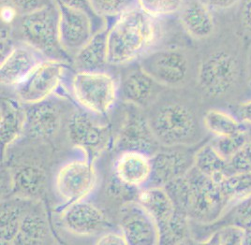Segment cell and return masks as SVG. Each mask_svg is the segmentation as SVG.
<instances>
[{
  "label": "cell",
  "mask_w": 251,
  "mask_h": 245,
  "mask_svg": "<svg viewBox=\"0 0 251 245\" xmlns=\"http://www.w3.org/2000/svg\"><path fill=\"white\" fill-rule=\"evenodd\" d=\"M159 19L139 6L110 22L108 59L110 66L134 64L153 49L160 34Z\"/></svg>",
  "instance_id": "1"
},
{
  "label": "cell",
  "mask_w": 251,
  "mask_h": 245,
  "mask_svg": "<svg viewBox=\"0 0 251 245\" xmlns=\"http://www.w3.org/2000/svg\"><path fill=\"white\" fill-rule=\"evenodd\" d=\"M13 39L28 43L47 59H57L72 64L59 37V10L56 1L42 10L18 17L12 24Z\"/></svg>",
  "instance_id": "2"
},
{
  "label": "cell",
  "mask_w": 251,
  "mask_h": 245,
  "mask_svg": "<svg viewBox=\"0 0 251 245\" xmlns=\"http://www.w3.org/2000/svg\"><path fill=\"white\" fill-rule=\"evenodd\" d=\"M147 116L162 147L191 146L199 141V119L190 107L180 101H165L155 107Z\"/></svg>",
  "instance_id": "3"
},
{
  "label": "cell",
  "mask_w": 251,
  "mask_h": 245,
  "mask_svg": "<svg viewBox=\"0 0 251 245\" xmlns=\"http://www.w3.org/2000/svg\"><path fill=\"white\" fill-rule=\"evenodd\" d=\"M69 93L82 109L107 117L119 100V78L109 70L72 71Z\"/></svg>",
  "instance_id": "4"
},
{
  "label": "cell",
  "mask_w": 251,
  "mask_h": 245,
  "mask_svg": "<svg viewBox=\"0 0 251 245\" xmlns=\"http://www.w3.org/2000/svg\"><path fill=\"white\" fill-rule=\"evenodd\" d=\"M98 115L78 106L68 115L66 132L72 145L93 160L104 151L112 139L111 126Z\"/></svg>",
  "instance_id": "5"
},
{
  "label": "cell",
  "mask_w": 251,
  "mask_h": 245,
  "mask_svg": "<svg viewBox=\"0 0 251 245\" xmlns=\"http://www.w3.org/2000/svg\"><path fill=\"white\" fill-rule=\"evenodd\" d=\"M99 175L93 160L84 156L63 163L55 173L53 189L64 207L87 200L97 189Z\"/></svg>",
  "instance_id": "6"
},
{
  "label": "cell",
  "mask_w": 251,
  "mask_h": 245,
  "mask_svg": "<svg viewBox=\"0 0 251 245\" xmlns=\"http://www.w3.org/2000/svg\"><path fill=\"white\" fill-rule=\"evenodd\" d=\"M189 182L188 216L197 224L216 222L228 209L220 185L193 167L187 173Z\"/></svg>",
  "instance_id": "7"
},
{
  "label": "cell",
  "mask_w": 251,
  "mask_h": 245,
  "mask_svg": "<svg viewBox=\"0 0 251 245\" xmlns=\"http://www.w3.org/2000/svg\"><path fill=\"white\" fill-rule=\"evenodd\" d=\"M239 74L238 59L229 51L220 49L210 53L200 65L198 86L204 96L218 99L231 92Z\"/></svg>",
  "instance_id": "8"
},
{
  "label": "cell",
  "mask_w": 251,
  "mask_h": 245,
  "mask_svg": "<svg viewBox=\"0 0 251 245\" xmlns=\"http://www.w3.org/2000/svg\"><path fill=\"white\" fill-rule=\"evenodd\" d=\"M73 70L71 63L45 59L21 85L12 89L14 96L25 105L43 101L57 94Z\"/></svg>",
  "instance_id": "9"
},
{
  "label": "cell",
  "mask_w": 251,
  "mask_h": 245,
  "mask_svg": "<svg viewBox=\"0 0 251 245\" xmlns=\"http://www.w3.org/2000/svg\"><path fill=\"white\" fill-rule=\"evenodd\" d=\"M125 104L123 119L115 139L114 151L117 155L134 151L152 156L162 146L152 130L147 114L141 108Z\"/></svg>",
  "instance_id": "10"
},
{
  "label": "cell",
  "mask_w": 251,
  "mask_h": 245,
  "mask_svg": "<svg viewBox=\"0 0 251 245\" xmlns=\"http://www.w3.org/2000/svg\"><path fill=\"white\" fill-rule=\"evenodd\" d=\"M138 63L146 72L164 87L179 88L188 80V55L179 48L152 49Z\"/></svg>",
  "instance_id": "11"
},
{
  "label": "cell",
  "mask_w": 251,
  "mask_h": 245,
  "mask_svg": "<svg viewBox=\"0 0 251 245\" xmlns=\"http://www.w3.org/2000/svg\"><path fill=\"white\" fill-rule=\"evenodd\" d=\"M66 105L67 98L58 94L41 102L25 105L26 118L23 137L40 141L52 139L61 128Z\"/></svg>",
  "instance_id": "12"
},
{
  "label": "cell",
  "mask_w": 251,
  "mask_h": 245,
  "mask_svg": "<svg viewBox=\"0 0 251 245\" xmlns=\"http://www.w3.org/2000/svg\"><path fill=\"white\" fill-rule=\"evenodd\" d=\"M60 221L68 232L79 237L99 236L112 228L102 210L87 200L64 206Z\"/></svg>",
  "instance_id": "13"
},
{
  "label": "cell",
  "mask_w": 251,
  "mask_h": 245,
  "mask_svg": "<svg viewBox=\"0 0 251 245\" xmlns=\"http://www.w3.org/2000/svg\"><path fill=\"white\" fill-rule=\"evenodd\" d=\"M191 146L161 147L151 156L152 176L148 186H162L186 175L194 167L198 149Z\"/></svg>",
  "instance_id": "14"
},
{
  "label": "cell",
  "mask_w": 251,
  "mask_h": 245,
  "mask_svg": "<svg viewBox=\"0 0 251 245\" xmlns=\"http://www.w3.org/2000/svg\"><path fill=\"white\" fill-rule=\"evenodd\" d=\"M118 220L119 229L125 236L127 245H159L156 222L137 200L122 205Z\"/></svg>",
  "instance_id": "15"
},
{
  "label": "cell",
  "mask_w": 251,
  "mask_h": 245,
  "mask_svg": "<svg viewBox=\"0 0 251 245\" xmlns=\"http://www.w3.org/2000/svg\"><path fill=\"white\" fill-rule=\"evenodd\" d=\"M59 10V37L64 51L72 58L95 33L103 29L98 26L86 14L65 7L55 0ZM109 25V24H108Z\"/></svg>",
  "instance_id": "16"
},
{
  "label": "cell",
  "mask_w": 251,
  "mask_h": 245,
  "mask_svg": "<svg viewBox=\"0 0 251 245\" xmlns=\"http://www.w3.org/2000/svg\"><path fill=\"white\" fill-rule=\"evenodd\" d=\"M163 88L137 62L119 78V99L146 110L157 102Z\"/></svg>",
  "instance_id": "17"
},
{
  "label": "cell",
  "mask_w": 251,
  "mask_h": 245,
  "mask_svg": "<svg viewBox=\"0 0 251 245\" xmlns=\"http://www.w3.org/2000/svg\"><path fill=\"white\" fill-rule=\"evenodd\" d=\"M45 59L40 51L28 43H14L10 53L1 59V86L13 89L21 85Z\"/></svg>",
  "instance_id": "18"
},
{
  "label": "cell",
  "mask_w": 251,
  "mask_h": 245,
  "mask_svg": "<svg viewBox=\"0 0 251 245\" xmlns=\"http://www.w3.org/2000/svg\"><path fill=\"white\" fill-rule=\"evenodd\" d=\"M47 187V174L41 165L25 162L17 165L10 173L11 196L33 200H42Z\"/></svg>",
  "instance_id": "19"
},
{
  "label": "cell",
  "mask_w": 251,
  "mask_h": 245,
  "mask_svg": "<svg viewBox=\"0 0 251 245\" xmlns=\"http://www.w3.org/2000/svg\"><path fill=\"white\" fill-rule=\"evenodd\" d=\"M52 240V229L42 200L32 201L23 216L13 245H49Z\"/></svg>",
  "instance_id": "20"
},
{
  "label": "cell",
  "mask_w": 251,
  "mask_h": 245,
  "mask_svg": "<svg viewBox=\"0 0 251 245\" xmlns=\"http://www.w3.org/2000/svg\"><path fill=\"white\" fill-rule=\"evenodd\" d=\"M113 172L130 187L142 190L147 187L152 176L151 156L134 151L117 155Z\"/></svg>",
  "instance_id": "21"
},
{
  "label": "cell",
  "mask_w": 251,
  "mask_h": 245,
  "mask_svg": "<svg viewBox=\"0 0 251 245\" xmlns=\"http://www.w3.org/2000/svg\"><path fill=\"white\" fill-rule=\"evenodd\" d=\"M110 25V23H109ZM109 25L94 36L76 53L72 60L74 71H105L110 66L108 59Z\"/></svg>",
  "instance_id": "22"
},
{
  "label": "cell",
  "mask_w": 251,
  "mask_h": 245,
  "mask_svg": "<svg viewBox=\"0 0 251 245\" xmlns=\"http://www.w3.org/2000/svg\"><path fill=\"white\" fill-rule=\"evenodd\" d=\"M25 118V104L15 96H2L0 126L4 153L24 136Z\"/></svg>",
  "instance_id": "23"
},
{
  "label": "cell",
  "mask_w": 251,
  "mask_h": 245,
  "mask_svg": "<svg viewBox=\"0 0 251 245\" xmlns=\"http://www.w3.org/2000/svg\"><path fill=\"white\" fill-rule=\"evenodd\" d=\"M178 15L185 31L196 40H205L215 31L212 10L202 0L185 3Z\"/></svg>",
  "instance_id": "24"
},
{
  "label": "cell",
  "mask_w": 251,
  "mask_h": 245,
  "mask_svg": "<svg viewBox=\"0 0 251 245\" xmlns=\"http://www.w3.org/2000/svg\"><path fill=\"white\" fill-rule=\"evenodd\" d=\"M136 200L153 217L158 231L171 222L177 212L166 189L162 186H147L140 190Z\"/></svg>",
  "instance_id": "25"
},
{
  "label": "cell",
  "mask_w": 251,
  "mask_h": 245,
  "mask_svg": "<svg viewBox=\"0 0 251 245\" xmlns=\"http://www.w3.org/2000/svg\"><path fill=\"white\" fill-rule=\"evenodd\" d=\"M33 200L11 196L1 202V245H13L22 219Z\"/></svg>",
  "instance_id": "26"
},
{
  "label": "cell",
  "mask_w": 251,
  "mask_h": 245,
  "mask_svg": "<svg viewBox=\"0 0 251 245\" xmlns=\"http://www.w3.org/2000/svg\"><path fill=\"white\" fill-rule=\"evenodd\" d=\"M194 167L217 183H221L232 173L229 161L225 159L208 142L196 151Z\"/></svg>",
  "instance_id": "27"
},
{
  "label": "cell",
  "mask_w": 251,
  "mask_h": 245,
  "mask_svg": "<svg viewBox=\"0 0 251 245\" xmlns=\"http://www.w3.org/2000/svg\"><path fill=\"white\" fill-rule=\"evenodd\" d=\"M202 127L214 137H226L247 128V124L230 112L212 109L205 112L202 117Z\"/></svg>",
  "instance_id": "28"
},
{
  "label": "cell",
  "mask_w": 251,
  "mask_h": 245,
  "mask_svg": "<svg viewBox=\"0 0 251 245\" xmlns=\"http://www.w3.org/2000/svg\"><path fill=\"white\" fill-rule=\"evenodd\" d=\"M228 224H234L245 231H251V196L230 206V209L223 213L216 222L202 225L207 228L210 236L217 228Z\"/></svg>",
  "instance_id": "29"
},
{
  "label": "cell",
  "mask_w": 251,
  "mask_h": 245,
  "mask_svg": "<svg viewBox=\"0 0 251 245\" xmlns=\"http://www.w3.org/2000/svg\"><path fill=\"white\" fill-rule=\"evenodd\" d=\"M220 185L229 208L251 196V172L233 173Z\"/></svg>",
  "instance_id": "30"
},
{
  "label": "cell",
  "mask_w": 251,
  "mask_h": 245,
  "mask_svg": "<svg viewBox=\"0 0 251 245\" xmlns=\"http://www.w3.org/2000/svg\"><path fill=\"white\" fill-rule=\"evenodd\" d=\"M138 6L154 18L162 19L178 14L185 0H137Z\"/></svg>",
  "instance_id": "31"
},
{
  "label": "cell",
  "mask_w": 251,
  "mask_h": 245,
  "mask_svg": "<svg viewBox=\"0 0 251 245\" xmlns=\"http://www.w3.org/2000/svg\"><path fill=\"white\" fill-rule=\"evenodd\" d=\"M96 12L108 22L138 6L137 0H91Z\"/></svg>",
  "instance_id": "32"
},
{
  "label": "cell",
  "mask_w": 251,
  "mask_h": 245,
  "mask_svg": "<svg viewBox=\"0 0 251 245\" xmlns=\"http://www.w3.org/2000/svg\"><path fill=\"white\" fill-rule=\"evenodd\" d=\"M248 128L249 126L247 125L245 129L230 136L220 138L215 137L212 139L211 144L220 153V156L230 161L246 143L248 139Z\"/></svg>",
  "instance_id": "33"
},
{
  "label": "cell",
  "mask_w": 251,
  "mask_h": 245,
  "mask_svg": "<svg viewBox=\"0 0 251 245\" xmlns=\"http://www.w3.org/2000/svg\"><path fill=\"white\" fill-rule=\"evenodd\" d=\"M164 188L178 211L188 215L189 182L187 174L169 182Z\"/></svg>",
  "instance_id": "34"
},
{
  "label": "cell",
  "mask_w": 251,
  "mask_h": 245,
  "mask_svg": "<svg viewBox=\"0 0 251 245\" xmlns=\"http://www.w3.org/2000/svg\"><path fill=\"white\" fill-rule=\"evenodd\" d=\"M245 230L234 224L223 225L217 228L203 244L217 245H243Z\"/></svg>",
  "instance_id": "35"
},
{
  "label": "cell",
  "mask_w": 251,
  "mask_h": 245,
  "mask_svg": "<svg viewBox=\"0 0 251 245\" xmlns=\"http://www.w3.org/2000/svg\"><path fill=\"white\" fill-rule=\"evenodd\" d=\"M106 191L111 198L116 200H121L125 204L132 200H136L140 190L126 184L125 182L119 180L113 172L107 182Z\"/></svg>",
  "instance_id": "36"
},
{
  "label": "cell",
  "mask_w": 251,
  "mask_h": 245,
  "mask_svg": "<svg viewBox=\"0 0 251 245\" xmlns=\"http://www.w3.org/2000/svg\"><path fill=\"white\" fill-rule=\"evenodd\" d=\"M248 139L240 151L229 161L232 173L251 172V126L248 125Z\"/></svg>",
  "instance_id": "37"
},
{
  "label": "cell",
  "mask_w": 251,
  "mask_h": 245,
  "mask_svg": "<svg viewBox=\"0 0 251 245\" xmlns=\"http://www.w3.org/2000/svg\"><path fill=\"white\" fill-rule=\"evenodd\" d=\"M54 0H1V6H8L16 11L19 17L42 10Z\"/></svg>",
  "instance_id": "38"
},
{
  "label": "cell",
  "mask_w": 251,
  "mask_h": 245,
  "mask_svg": "<svg viewBox=\"0 0 251 245\" xmlns=\"http://www.w3.org/2000/svg\"><path fill=\"white\" fill-rule=\"evenodd\" d=\"M57 1H59L67 8L83 12L84 14L88 15L95 22V23L100 28H104L110 23L96 12L91 0H57Z\"/></svg>",
  "instance_id": "39"
},
{
  "label": "cell",
  "mask_w": 251,
  "mask_h": 245,
  "mask_svg": "<svg viewBox=\"0 0 251 245\" xmlns=\"http://www.w3.org/2000/svg\"><path fill=\"white\" fill-rule=\"evenodd\" d=\"M95 244L98 245H127L125 236L120 229L117 231L107 230L99 235Z\"/></svg>",
  "instance_id": "40"
},
{
  "label": "cell",
  "mask_w": 251,
  "mask_h": 245,
  "mask_svg": "<svg viewBox=\"0 0 251 245\" xmlns=\"http://www.w3.org/2000/svg\"><path fill=\"white\" fill-rule=\"evenodd\" d=\"M212 11H226L236 6L241 0H202Z\"/></svg>",
  "instance_id": "41"
},
{
  "label": "cell",
  "mask_w": 251,
  "mask_h": 245,
  "mask_svg": "<svg viewBox=\"0 0 251 245\" xmlns=\"http://www.w3.org/2000/svg\"><path fill=\"white\" fill-rule=\"evenodd\" d=\"M237 117L247 125L251 126V100L241 104L237 109Z\"/></svg>",
  "instance_id": "42"
},
{
  "label": "cell",
  "mask_w": 251,
  "mask_h": 245,
  "mask_svg": "<svg viewBox=\"0 0 251 245\" xmlns=\"http://www.w3.org/2000/svg\"><path fill=\"white\" fill-rule=\"evenodd\" d=\"M242 21L245 27L251 33V0H246L242 10Z\"/></svg>",
  "instance_id": "43"
},
{
  "label": "cell",
  "mask_w": 251,
  "mask_h": 245,
  "mask_svg": "<svg viewBox=\"0 0 251 245\" xmlns=\"http://www.w3.org/2000/svg\"><path fill=\"white\" fill-rule=\"evenodd\" d=\"M243 245H251V231H245Z\"/></svg>",
  "instance_id": "44"
},
{
  "label": "cell",
  "mask_w": 251,
  "mask_h": 245,
  "mask_svg": "<svg viewBox=\"0 0 251 245\" xmlns=\"http://www.w3.org/2000/svg\"></svg>",
  "instance_id": "45"
},
{
  "label": "cell",
  "mask_w": 251,
  "mask_h": 245,
  "mask_svg": "<svg viewBox=\"0 0 251 245\" xmlns=\"http://www.w3.org/2000/svg\"></svg>",
  "instance_id": "46"
}]
</instances>
